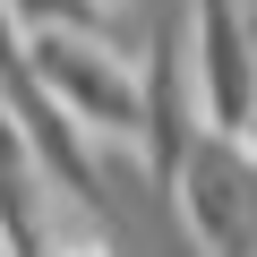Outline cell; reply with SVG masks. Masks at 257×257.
<instances>
[{
	"instance_id": "obj_1",
	"label": "cell",
	"mask_w": 257,
	"mask_h": 257,
	"mask_svg": "<svg viewBox=\"0 0 257 257\" xmlns=\"http://www.w3.org/2000/svg\"><path fill=\"white\" fill-rule=\"evenodd\" d=\"M26 69H35V86L77 128H94L103 146H138L146 94H138V77H128L120 43H103V35H26Z\"/></svg>"
},
{
	"instance_id": "obj_2",
	"label": "cell",
	"mask_w": 257,
	"mask_h": 257,
	"mask_svg": "<svg viewBox=\"0 0 257 257\" xmlns=\"http://www.w3.org/2000/svg\"><path fill=\"white\" fill-rule=\"evenodd\" d=\"M138 94H146V128H138V146H146V180H180L197 138H206V94H197V60L180 52V18H163L146 35V69H138Z\"/></svg>"
},
{
	"instance_id": "obj_3",
	"label": "cell",
	"mask_w": 257,
	"mask_h": 257,
	"mask_svg": "<svg viewBox=\"0 0 257 257\" xmlns=\"http://www.w3.org/2000/svg\"><path fill=\"white\" fill-rule=\"evenodd\" d=\"M197 94H206V128L248 138L257 120V35H248V0H197Z\"/></svg>"
},
{
	"instance_id": "obj_4",
	"label": "cell",
	"mask_w": 257,
	"mask_h": 257,
	"mask_svg": "<svg viewBox=\"0 0 257 257\" xmlns=\"http://www.w3.org/2000/svg\"><path fill=\"white\" fill-rule=\"evenodd\" d=\"M0 9L26 18V35H103V43H120L111 0H0Z\"/></svg>"
},
{
	"instance_id": "obj_5",
	"label": "cell",
	"mask_w": 257,
	"mask_h": 257,
	"mask_svg": "<svg viewBox=\"0 0 257 257\" xmlns=\"http://www.w3.org/2000/svg\"><path fill=\"white\" fill-rule=\"evenodd\" d=\"M111 9H120V0H111Z\"/></svg>"
}]
</instances>
